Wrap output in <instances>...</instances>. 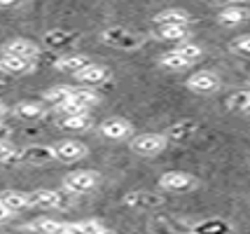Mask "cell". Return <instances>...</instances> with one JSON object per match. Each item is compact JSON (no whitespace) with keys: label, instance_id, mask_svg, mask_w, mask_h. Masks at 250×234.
Wrapping results in <instances>:
<instances>
[{"label":"cell","instance_id":"6da1fadb","mask_svg":"<svg viewBox=\"0 0 250 234\" xmlns=\"http://www.w3.org/2000/svg\"><path fill=\"white\" fill-rule=\"evenodd\" d=\"M166 136L164 134H138L133 141H131V150L136 155H143V157H152V155H159L164 148H166Z\"/></svg>","mask_w":250,"mask_h":234},{"label":"cell","instance_id":"7a4b0ae2","mask_svg":"<svg viewBox=\"0 0 250 234\" xmlns=\"http://www.w3.org/2000/svg\"><path fill=\"white\" fill-rule=\"evenodd\" d=\"M159 185L168 192H187L196 188V178L187 171H166L159 178Z\"/></svg>","mask_w":250,"mask_h":234},{"label":"cell","instance_id":"3957f363","mask_svg":"<svg viewBox=\"0 0 250 234\" xmlns=\"http://www.w3.org/2000/svg\"><path fill=\"white\" fill-rule=\"evenodd\" d=\"M98 183V173L96 171H73L68 173L63 180V188L73 194H84Z\"/></svg>","mask_w":250,"mask_h":234},{"label":"cell","instance_id":"277c9868","mask_svg":"<svg viewBox=\"0 0 250 234\" xmlns=\"http://www.w3.org/2000/svg\"><path fill=\"white\" fill-rule=\"evenodd\" d=\"M87 145L75 141V138H68V141H61L59 145H54V157L61 162H68V164L80 162L82 157H87Z\"/></svg>","mask_w":250,"mask_h":234},{"label":"cell","instance_id":"5b68a950","mask_svg":"<svg viewBox=\"0 0 250 234\" xmlns=\"http://www.w3.org/2000/svg\"><path fill=\"white\" fill-rule=\"evenodd\" d=\"M103 40L112 47H120V49H138L143 45V40L138 35H131L126 33L124 28H108L103 33Z\"/></svg>","mask_w":250,"mask_h":234},{"label":"cell","instance_id":"8992f818","mask_svg":"<svg viewBox=\"0 0 250 234\" xmlns=\"http://www.w3.org/2000/svg\"><path fill=\"white\" fill-rule=\"evenodd\" d=\"M5 54L7 56H19V59H26V61H33L35 56L40 54V47L35 45L33 40L17 38V40H10V43L5 45Z\"/></svg>","mask_w":250,"mask_h":234},{"label":"cell","instance_id":"52a82bcc","mask_svg":"<svg viewBox=\"0 0 250 234\" xmlns=\"http://www.w3.org/2000/svg\"><path fill=\"white\" fill-rule=\"evenodd\" d=\"M187 87L192 91H196V94H210V91L220 89V78L215 73L204 70V73H196V75H192L187 80Z\"/></svg>","mask_w":250,"mask_h":234},{"label":"cell","instance_id":"ba28073f","mask_svg":"<svg viewBox=\"0 0 250 234\" xmlns=\"http://www.w3.org/2000/svg\"><path fill=\"white\" fill-rule=\"evenodd\" d=\"M28 206H38V209H56L63 206V197L56 190H35L28 194Z\"/></svg>","mask_w":250,"mask_h":234},{"label":"cell","instance_id":"9c48e42d","mask_svg":"<svg viewBox=\"0 0 250 234\" xmlns=\"http://www.w3.org/2000/svg\"><path fill=\"white\" fill-rule=\"evenodd\" d=\"M131 131H133L131 122L129 120H122V117H110V120H105L101 124V134L112 138V141H122V138L131 136Z\"/></svg>","mask_w":250,"mask_h":234},{"label":"cell","instance_id":"30bf717a","mask_svg":"<svg viewBox=\"0 0 250 234\" xmlns=\"http://www.w3.org/2000/svg\"><path fill=\"white\" fill-rule=\"evenodd\" d=\"M19 157L23 162H28V164H47V162L56 159L54 148H49V145H28L26 150H21Z\"/></svg>","mask_w":250,"mask_h":234},{"label":"cell","instance_id":"8fae6325","mask_svg":"<svg viewBox=\"0 0 250 234\" xmlns=\"http://www.w3.org/2000/svg\"><path fill=\"white\" fill-rule=\"evenodd\" d=\"M192 21V17L185 10H164L154 17L157 26H187Z\"/></svg>","mask_w":250,"mask_h":234},{"label":"cell","instance_id":"7c38bea8","mask_svg":"<svg viewBox=\"0 0 250 234\" xmlns=\"http://www.w3.org/2000/svg\"><path fill=\"white\" fill-rule=\"evenodd\" d=\"M196 129H199V124L194 122V120H183V122H178V124H173L168 131H166V141H187L192 134H196Z\"/></svg>","mask_w":250,"mask_h":234},{"label":"cell","instance_id":"4fadbf2b","mask_svg":"<svg viewBox=\"0 0 250 234\" xmlns=\"http://www.w3.org/2000/svg\"><path fill=\"white\" fill-rule=\"evenodd\" d=\"M75 80H77V82H84V85H96V82L108 80V70H105L103 66L89 64V66H84L82 70H77V73H75Z\"/></svg>","mask_w":250,"mask_h":234},{"label":"cell","instance_id":"5bb4252c","mask_svg":"<svg viewBox=\"0 0 250 234\" xmlns=\"http://www.w3.org/2000/svg\"><path fill=\"white\" fill-rule=\"evenodd\" d=\"M124 204H129V206H162L164 199L157 197L154 192L141 190V192H129V194L124 197Z\"/></svg>","mask_w":250,"mask_h":234},{"label":"cell","instance_id":"9a60e30c","mask_svg":"<svg viewBox=\"0 0 250 234\" xmlns=\"http://www.w3.org/2000/svg\"><path fill=\"white\" fill-rule=\"evenodd\" d=\"M26 70H31V61L19 59V56H0V73H10V75H21Z\"/></svg>","mask_w":250,"mask_h":234},{"label":"cell","instance_id":"2e32d148","mask_svg":"<svg viewBox=\"0 0 250 234\" xmlns=\"http://www.w3.org/2000/svg\"><path fill=\"white\" fill-rule=\"evenodd\" d=\"M77 43V33H65V31H52L44 35V45L52 49H63V47H73Z\"/></svg>","mask_w":250,"mask_h":234},{"label":"cell","instance_id":"e0dca14e","mask_svg":"<svg viewBox=\"0 0 250 234\" xmlns=\"http://www.w3.org/2000/svg\"><path fill=\"white\" fill-rule=\"evenodd\" d=\"M14 112L21 120H38V117L44 115V103H40V101H21V103H17Z\"/></svg>","mask_w":250,"mask_h":234},{"label":"cell","instance_id":"ac0fdd59","mask_svg":"<svg viewBox=\"0 0 250 234\" xmlns=\"http://www.w3.org/2000/svg\"><path fill=\"white\" fill-rule=\"evenodd\" d=\"M0 201L10 209V211H19V209H26L28 206V194L26 192H19V190H5L0 194Z\"/></svg>","mask_w":250,"mask_h":234},{"label":"cell","instance_id":"d6986e66","mask_svg":"<svg viewBox=\"0 0 250 234\" xmlns=\"http://www.w3.org/2000/svg\"><path fill=\"white\" fill-rule=\"evenodd\" d=\"M89 64H91V61H89L87 56L75 54V56L59 59V61H56V68H59V70H68V73H77V70H82V68L89 66Z\"/></svg>","mask_w":250,"mask_h":234},{"label":"cell","instance_id":"ffe728a7","mask_svg":"<svg viewBox=\"0 0 250 234\" xmlns=\"http://www.w3.org/2000/svg\"><path fill=\"white\" fill-rule=\"evenodd\" d=\"M61 127L63 129H70V131H82V129H89L91 127V117H89L87 112H82V115H68L61 120Z\"/></svg>","mask_w":250,"mask_h":234},{"label":"cell","instance_id":"44dd1931","mask_svg":"<svg viewBox=\"0 0 250 234\" xmlns=\"http://www.w3.org/2000/svg\"><path fill=\"white\" fill-rule=\"evenodd\" d=\"M175 54L180 56L187 66H189L192 61L201 59V47H199V45H192V43H187V45H180V47H178V49H175Z\"/></svg>","mask_w":250,"mask_h":234},{"label":"cell","instance_id":"7402d4cb","mask_svg":"<svg viewBox=\"0 0 250 234\" xmlns=\"http://www.w3.org/2000/svg\"><path fill=\"white\" fill-rule=\"evenodd\" d=\"M56 110L68 117V115H82V112H87V106H82V103H77L75 99H70V96H68L65 101H61V103L56 106Z\"/></svg>","mask_w":250,"mask_h":234},{"label":"cell","instance_id":"603a6c76","mask_svg":"<svg viewBox=\"0 0 250 234\" xmlns=\"http://www.w3.org/2000/svg\"><path fill=\"white\" fill-rule=\"evenodd\" d=\"M246 19V10L243 7H227V10L220 12L218 21L220 23H239Z\"/></svg>","mask_w":250,"mask_h":234},{"label":"cell","instance_id":"cb8c5ba5","mask_svg":"<svg viewBox=\"0 0 250 234\" xmlns=\"http://www.w3.org/2000/svg\"><path fill=\"white\" fill-rule=\"evenodd\" d=\"M70 99H75L77 103H82V106H94L98 101V94H94L91 89H73L70 91Z\"/></svg>","mask_w":250,"mask_h":234},{"label":"cell","instance_id":"d4e9b609","mask_svg":"<svg viewBox=\"0 0 250 234\" xmlns=\"http://www.w3.org/2000/svg\"><path fill=\"white\" fill-rule=\"evenodd\" d=\"M159 35L164 40H183L187 35L185 26H159Z\"/></svg>","mask_w":250,"mask_h":234},{"label":"cell","instance_id":"484cf974","mask_svg":"<svg viewBox=\"0 0 250 234\" xmlns=\"http://www.w3.org/2000/svg\"><path fill=\"white\" fill-rule=\"evenodd\" d=\"M159 64H162L164 68H168V70H183V68L187 66L185 61H183L180 56L175 54V52H168V54H164L162 59H159Z\"/></svg>","mask_w":250,"mask_h":234},{"label":"cell","instance_id":"4316f807","mask_svg":"<svg viewBox=\"0 0 250 234\" xmlns=\"http://www.w3.org/2000/svg\"><path fill=\"white\" fill-rule=\"evenodd\" d=\"M248 91H239V94H234V96H229L227 101V106H229V110H248Z\"/></svg>","mask_w":250,"mask_h":234},{"label":"cell","instance_id":"83f0119b","mask_svg":"<svg viewBox=\"0 0 250 234\" xmlns=\"http://www.w3.org/2000/svg\"><path fill=\"white\" fill-rule=\"evenodd\" d=\"M70 87H54V89H49L47 91V94H44V101H49V103H56V106H59V103H61V101H65L68 99V96H70Z\"/></svg>","mask_w":250,"mask_h":234},{"label":"cell","instance_id":"f1b7e54d","mask_svg":"<svg viewBox=\"0 0 250 234\" xmlns=\"http://www.w3.org/2000/svg\"><path fill=\"white\" fill-rule=\"evenodd\" d=\"M61 227H63V223H56V220H40L35 225V230H40L42 234H56L61 232Z\"/></svg>","mask_w":250,"mask_h":234},{"label":"cell","instance_id":"f546056e","mask_svg":"<svg viewBox=\"0 0 250 234\" xmlns=\"http://www.w3.org/2000/svg\"><path fill=\"white\" fill-rule=\"evenodd\" d=\"M250 38L248 35H241V38H236V40H234V43H231V49H234V52H241V54H248L250 52Z\"/></svg>","mask_w":250,"mask_h":234},{"label":"cell","instance_id":"4dcf8cb0","mask_svg":"<svg viewBox=\"0 0 250 234\" xmlns=\"http://www.w3.org/2000/svg\"><path fill=\"white\" fill-rule=\"evenodd\" d=\"M14 157V148L10 141H0V162H10Z\"/></svg>","mask_w":250,"mask_h":234},{"label":"cell","instance_id":"1f68e13d","mask_svg":"<svg viewBox=\"0 0 250 234\" xmlns=\"http://www.w3.org/2000/svg\"><path fill=\"white\" fill-rule=\"evenodd\" d=\"M10 218H12V211L0 201V223H5V220H10Z\"/></svg>","mask_w":250,"mask_h":234},{"label":"cell","instance_id":"d6a6232c","mask_svg":"<svg viewBox=\"0 0 250 234\" xmlns=\"http://www.w3.org/2000/svg\"><path fill=\"white\" fill-rule=\"evenodd\" d=\"M7 136H10V129H7V127H5L2 122H0V141H5Z\"/></svg>","mask_w":250,"mask_h":234},{"label":"cell","instance_id":"836d02e7","mask_svg":"<svg viewBox=\"0 0 250 234\" xmlns=\"http://www.w3.org/2000/svg\"><path fill=\"white\" fill-rule=\"evenodd\" d=\"M19 0H0V7H10V5H17Z\"/></svg>","mask_w":250,"mask_h":234},{"label":"cell","instance_id":"e575fe53","mask_svg":"<svg viewBox=\"0 0 250 234\" xmlns=\"http://www.w3.org/2000/svg\"><path fill=\"white\" fill-rule=\"evenodd\" d=\"M7 110V108H5V103H2V101H0V115H2V112Z\"/></svg>","mask_w":250,"mask_h":234}]
</instances>
